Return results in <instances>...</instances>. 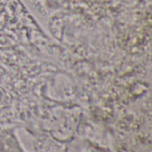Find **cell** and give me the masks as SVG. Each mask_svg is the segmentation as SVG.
<instances>
[{
  "instance_id": "6da1fadb",
  "label": "cell",
  "mask_w": 152,
  "mask_h": 152,
  "mask_svg": "<svg viewBox=\"0 0 152 152\" xmlns=\"http://www.w3.org/2000/svg\"><path fill=\"white\" fill-rule=\"evenodd\" d=\"M37 29V22L20 0H0V30L28 37Z\"/></svg>"
},
{
  "instance_id": "7a4b0ae2",
  "label": "cell",
  "mask_w": 152,
  "mask_h": 152,
  "mask_svg": "<svg viewBox=\"0 0 152 152\" xmlns=\"http://www.w3.org/2000/svg\"><path fill=\"white\" fill-rule=\"evenodd\" d=\"M5 96H6V93H5L4 89L3 88V86H0V104L4 102Z\"/></svg>"
}]
</instances>
